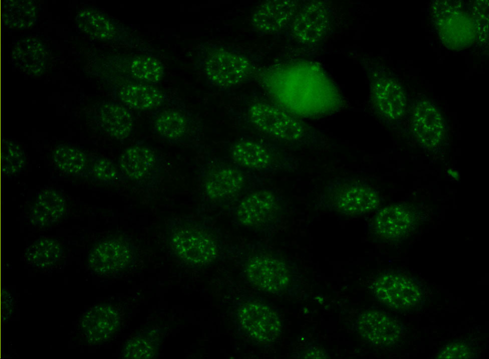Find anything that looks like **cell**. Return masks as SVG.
<instances>
[{"mask_svg": "<svg viewBox=\"0 0 489 359\" xmlns=\"http://www.w3.org/2000/svg\"><path fill=\"white\" fill-rule=\"evenodd\" d=\"M203 190L210 199L228 201L238 198L255 184L249 171L228 156L209 159L202 171Z\"/></svg>", "mask_w": 489, "mask_h": 359, "instance_id": "obj_1", "label": "cell"}, {"mask_svg": "<svg viewBox=\"0 0 489 359\" xmlns=\"http://www.w3.org/2000/svg\"><path fill=\"white\" fill-rule=\"evenodd\" d=\"M155 134L172 144L188 143L200 139V121L180 104L156 108L150 121Z\"/></svg>", "mask_w": 489, "mask_h": 359, "instance_id": "obj_2", "label": "cell"}, {"mask_svg": "<svg viewBox=\"0 0 489 359\" xmlns=\"http://www.w3.org/2000/svg\"><path fill=\"white\" fill-rule=\"evenodd\" d=\"M247 115L249 125L272 140L292 141L299 137V124L273 105L255 103L249 108Z\"/></svg>", "mask_w": 489, "mask_h": 359, "instance_id": "obj_3", "label": "cell"}, {"mask_svg": "<svg viewBox=\"0 0 489 359\" xmlns=\"http://www.w3.org/2000/svg\"><path fill=\"white\" fill-rule=\"evenodd\" d=\"M228 154V157L240 167L258 170L274 168L280 163L282 155L275 144L249 137L233 142Z\"/></svg>", "mask_w": 489, "mask_h": 359, "instance_id": "obj_4", "label": "cell"}, {"mask_svg": "<svg viewBox=\"0 0 489 359\" xmlns=\"http://www.w3.org/2000/svg\"><path fill=\"white\" fill-rule=\"evenodd\" d=\"M131 252L128 243L114 237L96 242L87 256L88 268L94 274L110 276L121 271L130 263Z\"/></svg>", "mask_w": 489, "mask_h": 359, "instance_id": "obj_5", "label": "cell"}, {"mask_svg": "<svg viewBox=\"0 0 489 359\" xmlns=\"http://www.w3.org/2000/svg\"><path fill=\"white\" fill-rule=\"evenodd\" d=\"M171 233L172 247L177 256L184 261L205 260L214 248L215 235L206 229L177 223Z\"/></svg>", "mask_w": 489, "mask_h": 359, "instance_id": "obj_6", "label": "cell"}, {"mask_svg": "<svg viewBox=\"0 0 489 359\" xmlns=\"http://www.w3.org/2000/svg\"><path fill=\"white\" fill-rule=\"evenodd\" d=\"M164 160L152 148L140 144L130 146L119 157L120 175L136 182L150 180L160 172Z\"/></svg>", "mask_w": 489, "mask_h": 359, "instance_id": "obj_7", "label": "cell"}, {"mask_svg": "<svg viewBox=\"0 0 489 359\" xmlns=\"http://www.w3.org/2000/svg\"><path fill=\"white\" fill-rule=\"evenodd\" d=\"M116 309L111 304L100 303L88 310L79 323L80 333L89 343H101L110 339L119 324Z\"/></svg>", "mask_w": 489, "mask_h": 359, "instance_id": "obj_8", "label": "cell"}, {"mask_svg": "<svg viewBox=\"0 0 489 359\" xmlns=\"http://www.w3.org/2000/svg\"><path fill=\"white\" fill-rule=\"evenodd\" d=\"M206 68L208 77L213 84L227 87L237 84L244 78L249 64L241 56L218 51L208 57Z\"/></svg>", "mask_w": 489, "mask_h": 359, "instance_id": "obj_9", "label": "cell"}, {"mask_svg": "<svg viewBox=\"0 0 489 359\" xmlns=\"http://www.w3.org/2000/svg\"><path fill=\"white\" fill-rule=\"evenodd\" d=\"M437 28L442 43L451 50L468 47L475 39L473 21L463 12L451 11L442 15L437 22Z\"/></svg>", "mask_w": 489, "mask_h": 359, "instance_id": "obj_10", "label": "cell"}, {"mask_svg": "<svg viewBox=\"0 0 489 359\" xmlns=\"http://www.w3.org/2000/svg\"><path fill=\"white\" fill-rule=\"evenodd\" d=\"M277 201L275 193L270 190L250 192L240 203L237 215L243 225L259 226L273 221L277 212Z\"/></svg>", "mask_w": 489, "mask_h": 359, "instance_id": "obj_11", "label": "cell"}, {"mask_svg": "<svg viewBox=\"0 0 489 359\" xmlns=\"http://www.w3.org/2000/svg\"><path fill=\"white\" fill-rule=\"evenodd\" d=\"M417 221L416 210L412 206L407 204H392L378 212L375 228L381 236L395 238L413 231Z\"/></svg>", "mask_w": 489, "mask_h": 359, "instance_id": "obj_12", "label": "cell"}, {"mask_svg": "<svg viewBox=\"0 0 489 359\" xmlns=\"http://www.w3.org/2000/svg\"><path fill=\"white\" fill-rule=\"evenodd\" d=\"M331 201L337 211L346 216H359L378 207L377 194L368 188L361 186H344L337 189Z\"/></svg>", "mask_w": 489, "mask_h": 359, "instance_id": "obj_13", "label": "cell"}, {"mask_svg": "<svg viewBox=\"0 0 489 359\" xmlns=\"http://www.w3.org/2000/svg\"><path fill=\"white\" fill-rule=\"evenodd\" d=\"M66 203L63 195L53 189H46L37 195L30 208L28 219L37 228L51 227L60 222L66 215Z\"/></svg>", "mask_w": 489, "mask_h": 359, "instance_id": "obj_14", "label": "cell"}, {"mask_svg": "<svg viewBox=\"0 0 489 359\" xmlns=\"http://www.w3.org/2000/svg\"><path fill=\"white\" fill-rule=\"evenodd\" d=\"M119 100L135 109H156L167 101L166 93L153 85L142 81L125 83L118 91Z\"/></svg>", "mask_w": 489, "mask_h": 359, "instance_id": "obj_15", "label": "cell"}, {"mask_svg": "<svg viewBox=\"0 0 489 359\" xmlns=\"http://www.w3.org/2000/svg\"><path fill=\"white\" fill-rule=\"evenodd\" d=\"M414 133L425 144L431 146L437 144L443 134V122L440 113L428 101L419 103L413 116Z\"/></svg>", "mask_w": 489, "mask_h": 359, "instance_id": "obj_16", "label": "cell"}, {"mask_svg": "<svg viewBox=\"0 0 489 359\" xmlns=\"http://www.w3.org/2000/svg\"><path fill=\"white\" fill-rule=\"evenodd\" d=\"M64 257L62 244L56 238L51 237L37 239L26 249L25 254L27 263L44 271L56 269Z\"/></svg>", "mask_w": 489, "mask_h": 359, "instance_id": "obj_17", "label": "cell"}, {"mask_svg": "<svg viewBox=\"0 0 489 359\" xmlns=\"http://www.w3.org/2000/svg\"><path fill=\"white\" fill-rule=\"evenodd\" d=\"M99 119L104 130L115 139H124L132 132L134 120L133 112L121 104L104 105L100 111Z\"/></svg>", "mask_w": 489, "mask_h": 359, "instance_id": "obj_18", "label": "cell"}, {"mask_svg": "<svg viewBox=\"0 0 489 359\" xmlns=\"http://www.w3.org/2000/svg\"><path fill=\"white\" fill-rule=\"evenodd\" d=\"M53 158L57 168L66 174H80L86 170L88 166V160L84 153L68 145L58 146L54 152Z\"/></svg>", "mask_w": 489, "mask_h": 359, "instance_id": "obj_19", "label": "cell"}, {"mask_svg": "<svg viewBox=\"0 0 489 359\" xmlns=\"http://www.w3.org/2000/svg\"><path fill=\"white\" fill-rule=\"evenodd\" d=\"M380 91L378 100L383 112L390 117L400 116L406 107V97L401 86L389 80L382 84Z\"/></svg>", "mask_w": 489, "mask_h": 359, "instance_id": "obj_20", "label": "cell"}, {"mask_svg": "<svg viewBox=\"0 0 489 359\" xmlns=\"http://www.w3.org/2000/svg\"><path fill=\"white\" fill-rule=\"evenodd\" d=\"M132 76L137 80L147 83L159 81L164 74V68L158 59L148 56L136 58L130 65Z\"/></svg>", "mask_w": 489, "mask_h": 359, "instance_id": "obj_21", "label": "cell"}, {"mask_svg": "<svg viewBox=\"0 0 489 359\" xmlns=\"http://www.w3.org/2000/svg\"><path fill=\"white\" fill-rule=\"evenodd\" d=\"M156 336H141L129 339L124 346L123 356L128 358H149L155 355L158 348Z\"/></svg>", "mask_w": 489, "mask_h": 359, "instance_id": "obj_22", "label": "cell"}, {"mask_svg": "<svg viewBox=\"0 0 489 359\" xmlns=\"http://www.w3.org/2000/svg\"><path fill=\"white\" fill-rule=\"evenodd\" d=\"M84 17V26L82 27L88 28V33L103 40L110 39L114 35L115 27L102 13L90 11Z\"/></svg>", "mask_w": 489, "mask_h": 359, "instance_id": "obj_23", "label": "cell"}, {"mask_svg": "<svg viewBox=\"0 0 489 359\" xmlns=\"http://www.w3.org/2000/svg\"><path fill=\"white\" fill-rule=\"evenodd\" d=\"M3 167L5 174L14 175L25 167L26 156L20 145L12 141L4 144Z\"/></svg>", "mask_w": 489, "mask_h": 359, "instance_id": "obj_24", "label": "cell"}, {"mask_svg": "<svg viewBox=\"0 0 489 359\" xmlns=\"http://www.w3.org/2000/svg\"><path fill=\"white\" fill-rule=\"evenodd\" d=\"M90 171L98 181L109 183L115 180L119 175L116 165L111 159L98 157L91 163Z\"/></svg>", "mask_w": 489, "mask_h": 359, "instance_id": "obj_25", "label": "cell"}]
</instances>
